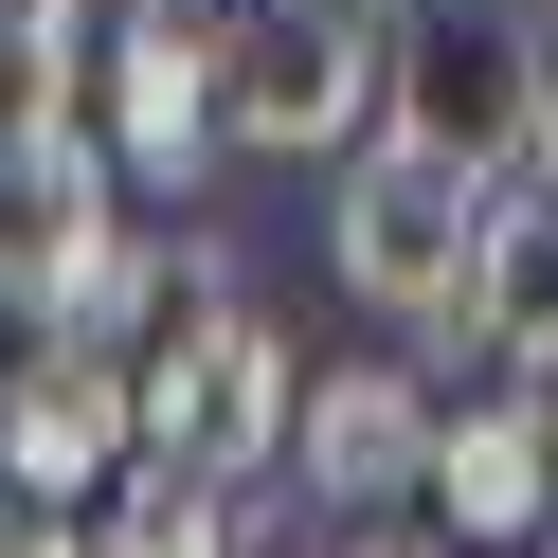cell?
<instances>
[{
    "label": "cell",
    "instance_id": "1",
    "mask_svg": "<svg viewBox=\"0 0 558 558\" xmlns=\"http://www.w3.org/2000/svg\"><path fill=\"white\" fill-rule=\"evenodd\" d=\"M289 342H270V306L234 289V253L217 234H181V306H162V342L126 361V433H145V469L162 486H253L270 450H289Z\"/></svg>",
    "mask_w": 558,
    "mask_h": 558
},
{
    "label": "cell",
    "instance_id": "2",
    "mask_svg": "<svg viewBox=\"0 0 558 558\" xmlns=\"http://www.w3.org/2000/svg\"><path fill=\"white\" fill-rule=\"evenodd\" d=\"M486 234H505V181H469V162L414 145V126H378V145L325 181V270L378 306V325H469Z\"/></svg>",
    "mask_w": 558,
    "mask_h": 558
},
{
    "label": "cell",
    "instance_id": "3",
    "mask_svg": "<svg viewBox=\"0 0 558 558\" xmlns=\"http://www.w3.org/2000/svg\"><path fill=\"white\" fill-rule=\"evenodd\" d=\"M378 73H397V37H361L325 0L217 19V145H253V162H361L378 145Z\"/></svg>",
    "mask_w": 558,
    "mask_h": 558
},
{
    "label": "cell",
    "instance_id": "4",
    "mask_svg": "<svg viewBox=\"0 0 558 558\" xmlns=\"http://www.w3.org/2000/svg\"><path fill=\"white\" fill-rule=\"evenodd\" d=\"M90 145L126 162V181H217V19H181V0H126L109 37H90Z\"/></svg>",
    "mask_w": 558,
    "mask_h": 558
},
{
    "label": "cell",
    "instance_id": "5",
    "mask_svg": "<svg viewBox=\"0 0 558 558\" xmlns=\"http://www.w3.org/2000/svg\"><path fill=\"white\" fill-rule=\"evenodd\" d=\"M126 469H145V433H126V361L19 342V361H0V505H19V522H73V505H109Z\"/></svg>",
    "mask_w": 558,
    "mask_h": 558
},
{
    "label": "cell",
    "instance_id": "6",
    "mask_svg": "<svg viewBox=\"0 0 558 558\" xmlns=\"http://www.w3.org/2000/svg\"><path fill=\"white\" fill-rule=\"evenodd\" d=\"M289 469H306V505H342V522H397L414 486H433V397H414L397 361H342V378H306V397H289Z\"/></svg>",
    "mask_w": 558,
    "mask_h": 558
},
{
    "label": "cell",
    "instance_id": "7",
    "mask_svg": "<svg viewBox=\"0 0 558 558\" xmlns=\"http://www.w3.org/2000/svg\"><path fill=\"white\" fill-rule=\"evenodd\" d=\"M162 306H181V234L90 217L73 253L19 289V342H73V361H145V342H162Z\"/></svg>",
    "mask_w": 558,
    "mask_h": 558
},
{
    "label": "cell",
    "instance_id": "8",
    "mask_svg": "<svg viewBox=\"0 0 558 558\" xmlns=\"http://www.w3.org/2000/svg\"><path fill=\"white\" fill-rule=\"evenodd\" d=\"M541 505H558V414L541 397L433 414V522L450 541H541Z\"/></svg>",
    "mask_w": 558,
    "mask_h": 558
},
{
    "label": "cell",
    "instance_id": "9",
    "mask_svg": "<svg viewBox=\"0 0 558 558\" xmlns=\"http://www.w3.org/2000/svg\"><path fill=\"white\" fill-rule=\"evenodd\" d=\"M90 558H234V505H217V486L126 469V486H109V541H90Z\"/></svg>",
    "mask_w": 558,
    "mask_h": 558
},
{
    "label": "cell",
    "instance_id": "10",
    "mask_svg": "<svg viewBox=\"0 0 558 558\" xmlns=\"http://www.w3.org/2000/svg\"><path fill=\"white\" fill-rule=\"evenodd\" d=\"M325 558H450V541H433V522H342Z\"/></svg>",
    "mask_w": 558,
    "mask_h": 558
},
{
    "label": "cell",
    "instance_id": "11",
    "mask_svg": "<svg viewBox=\"0 0 558 558\" xmlns=\"http://www.w3.org/2000/svg\"><path fill=\"white\" fill-rule=\"evenodd\" d=\"M325 19H361V37H378V19H397V0H325Z\"/></svg>",
    "mask_w": 558,
    "mask_h": 558
},
{
    "label": "cell",
    "instance_id": "12",
    "mask_svg": "<svg viewBox=\"0 0 558 558\" xmlns=\"http://www.w3.org/2000/svg\"><path fill=\"white\" fill-rule=\"evenodd\" d=\"M469 19H522V0H469Z\"/></svg>",
    "mask_w": 558,
    "mask_h": 558
},
{
    "label": "cell",
    "instance_id": "13",
    "mask_svg": "<svg viewBox=\"0 0 558 558\" xmlns=\"http://www.w3.org/2000/svg\"><path fill=\"white\" fill-rule=\"evenodd\" d=\"M181 19H217V0H181Z\"/></svg>",
    "mask_w": 558,
    "mask_h": 558
}]
</instances>
